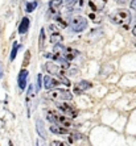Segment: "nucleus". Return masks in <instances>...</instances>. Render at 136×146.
<instances>
[{
    "mask_svg": "<svg viewBox=\"0 0 136 146\" xmlns=\"http://www.w3.org/2000/svg\"><path fill=\"white\" fill-rule=\"evenodd\" d=\"M44 70L52 75H57V76H66L68 74V67H65L61 63H56V62H46L44 65Z\"/></svg>",
    "mask_w": 136,
    "mask_h": 146,
    "instance_id": "nucleus-4",
    "label": "nucleus"
},
{
    "mask_svg": "<svg viewBox=\"0 0 136 146\" xmlns=\"http://www.w3.org/2000/svg\"><path fill=\"white\" fill-rule=\"evenodd\" d=\"M45 46V28H42L40 31V38H38V49L44 50Z\"/></svg>",
    "mask_w": 136,
    "mask_h": 146,
    "instance_id": "nucleus-19",
    "label": "nucleus"
},
{
    "mask_svg": "<svg viewBox=\"0 0 136 146\" xmlns=\"http://www.w3.org/2000/svg\"><path fill=\"white\" fill-rule=\"evenodd\" d=\"M129 7L132 8L133 11H136V0H132V1H131V4H129Z\"/></svg>",
    "mask_w": 136,
    "mask_h": 146,
    "instance_id": "nucleus-28",
    "label": "nucleus"
},
{
    "mask_svg": "<svg viewBox=\"0 0 136 146\" xmlns=\"http://www.w3.org/2000/svg\"><path fill=\"white\" fill-rule=\"evenodd\" d=\"M0 36H1V25H0Z\"/></svg>",
    "mask_w": 136,
    "mask_h": 146,
    "instance_id": "nucleus-31",
    "label": "nucleus"
},
{
    "mask_svg": "<svg viewBox=\"0 0 136 146\" xmlns=\"http://www.w3.org/2000/svg\"><path fill=\"white\" fill-rule=\"evenodd\" d=\"M37 86H36V91H40L41 90V82L44 80V78H42V76H41V75H38L37 76Z\"/></svg>",
    "mask_w": 136,
    "mask_h": 146,
    "instance_id": "nucleus-23",
    "label": "nucleus"
},
{
    "mask_svg": "<svg viewBox=\"0 0 136 146\" xmlns=\"http://www.w3.org/2000/svg\"><path fill=\"white\" fill-rule=\"evenodd\" d=\"M131 1L132 0H116V3L119 4H131Z\"/></svg>",
    "mask_w": 136,
    "mask_h": 146,
    "instance_id": "nucleus-26",
    "label": "nucleus"
},
{
    "mask_svg": "<svg viewBox=\"0 0 136 146\" xmlns=\"http://www.w3.org/2000/svg\"><path fill=\"white\" fill-rule=\"evenodd\" d=\"M37 91H34V84H29L28 87V94H27V103H28V113H29V108H31V99L32 96H34Z\"/></svg>",
    "mask_w": 136,
    "mask_h": 146,
    "instance_id": "nucleus-17",
    "label": "nucleus"
},
{
    "mask_svg": "<svg viewBox=\"0 0 136 146\" xmlns=\"http://www.w3.org/2000/svg\"><path fill=\"white\" fill-rule=\"evenodd\" d=\"M86 4H87V0H74L70 4V8L74 11H82L85 8Z\"/></svg>",
    "mask_w": 136,
    "mask_h": 146,
    "instance_id": "nucleus-15",
    "label": "nucleus"
},
{
    "mask_svg": "<svg viewBox=\"0 0 136 146\" xmlns=\"http://www.w3.org/2000/svg\"><path fill=\"white\" fill-rule=\"evenodd\" d=\"M38 5V1H31V3L27 4V7H25V11H27L28 13H31V12H33L36 8H37Z\"/></svg>",
    "mask_w": 136,
    "mask_h": 146,
    "instance_id": "nucleus-21",
    "label": "nucleus"
},
{
    "mask_svg": "<svg viewBox=\"0 0 136 146\" xmlns=\"http://www.w3.org/2000/svg\"><path fill=\"white\" fill-rule=\"evenodd\" d=\"M88 17H90V19H92L95 23H96V21H100V17H96L95 13H88Z\"/></svg>",
    "mask_w": 136,
    "mask_h": 146,
    "instance_id": "nucleus-25",
    "label": "nucleus"
},
{
    "mask_svg": "<svg viewBox=\"0 0 136 146\" xmlns=\"http://www.w3.org/2000/svg\"><path fill=\"white\" fill-rule=\"evenodd\" d=\"M110 20L116 25H120V27L127 28V25H129L131 20H132V16L129 13L128 9H116L114 11L110 16Z\"/></svg>",
    "mask_w": 136,
    "mask_h": 146,
    "instance_id": "nucleus-1",
    "label": "nucleus"
},
{
    "mask_svg": "<svg viewBox=\"0 0 136 146\" xmlns=\"http://www.w3.org/2000/svg\"><path fill=\"white\" fill-rule=\"evenodd\" d=\"M46 96L53 102H69L73 99L72 92H69L68 90H49Z\"/></svg>",
    "mask_w": 136,
    "mask_h": 146,
    "instance_id": "nucleus-3",
    "label": "nucleus"
},
{
    "mask_svg": "<svg viewBox=\"0 0 136 146\" xmlns=\"http://www.w3.org/2000/svg\"><path fill=\"white\" fill-rule=\"evenodd\" d=\"M29 24H31V21L28 17H23V20H21L20 25H19V33L20 34H25L29 29Z\"/></svg>",
    "mask_w": 136,
    "mask_h": 146,
    "instance_id": "nucleus-14",
    "label": "nucleus"
},
{
    "mask_svg": "<svg viewBox=\"0 0 136 146\" xmlns=\"http://www.w3.org/2000/svg\"><path fill=\"white\" fill-rule=\"evenodd\" d=\"M50 132L54 133V134H65V136H68L69 133H72L70 128H66V126H62V125H57V124H53L50 126Z\"/></svg>",
    "mask_w": 136,
    "mask_h": 146,
    "instance_id": "nucleus-11",
    "label": "nucleus"
},
{
    "mask_svg": "<svg viewBox=\"0 0 136 146\" xmlns=\"http://www.w3.org/2000/svg\"><path fill=\"white\" fill-rule=\"evenodd\" d=\"M92 87V84L90 83V82L87 80H81L78 82V83H75L74 84V92L77 94V95H79V94H82V92L87 91V90H90Z\"/></svg>",
    "mask_w": 136,
    "mask_h": 146,
    "instance_id": "nucleus-8",
    "label": "nucleus"
},
{
    "mask_svg": "<svg viewBox=\"0 0 136 146\" xmlns=\"http://www.w3.org/2000/svg\"><path fill=\"white\" fill-rule=\"evenodd\" d=\"M57 108L60 109L64 115L69 116V117H72V119H74V117L78 116V111H77L73 106H70V104H66V103H58Z\"/></svg>",
    "mask_w": 136,
    "mask_h": 146,
    "instance_id": "nucleus-6",
    "label": "nucleus"
},
{
    "mask_svg": "<svg viewBox=\"0 0 136 146\" xmlns=\"http://www.w3.org/2000/svg\"><path fill=\"white\" fill-rule=\"evenodd\" d=\"M50 145H58V146H62V145H65L64 142H61V141H53V142H50Z\"/></svg>",
    "mask_w": 136,
    "mask_h": 146,
    "instance_id": "nucleus-27",
    "label": "nucleus"
},
{
    "mask_svg": "<svg viewBox=\"0 0 136 146\" xmlns=\"http://www.w3.org/2000/svg\"><path fill=\"white\" fill-rule=\"evenodd\" d=\"M70 119L72 117H69L66 115L62 116L58 112H56V111H48L46 112V120L50 121L52 124H57V125H62V126H66V128H75L74 122Z\"/></svg>",
    "mask_w": 136,
    "mask_h": 146,
    "instance_id": "nucleus-2",
    "label": "nucleus"
},
{
    "mask_svg": "<svg viewBox=\"0 0 136 146\" xmlns=\"http://www.w3.org/2000/svg\"><path fill=\"white\" fill-rule=\"evenodd\" d=\"M37 126H38V129H40V130H38V132H40V134L42 137H45V133H44V130H42V124H41L40 120H37Z\"/></svg>",
    "mask_w": 136,
    "mask_h": 146,
    "instance_id": "nucleus-24",
    "label": "nucleus"
},
{
    "mask_svg": "<svg viewBox=\"0 0 136 146\" xmlns=\"http://www.w3.org/2000/svg\"><path fill=\"white\" fill-rule=\"evenodd\" d=\"M132 34H133V36H135V37H136V25H135V27H133V29H132Z\"/></svg>",
    "mask_w": 136,
    "mask_h": 146,
    "instance_id": "nucleus-30",
    "label": "nucleus"
},
{
    "mask_svg": "<svg viewBox=\"0 0 136 146\" xmlns=\"http://www.w3.org/2000/svg\"><path fill=\"white\" fill-rule=\"evenodd\" d=\"M20 48V45L17 44V42H13V46H12V50H11V57L9 59L11 61H15L16 59V55H17V50Z\"/></svg>",
    "mask_w": 136,
    "mask_h": 146,
    "instance_id": "nucleus-20",
    "label": "nucleus"
},
{
    "mask_svg": "<svg viewBox=\"0 0 136 146\" xmlns=\"http://www.w3.org/2000/svg\"><path fill=\"white\" fill-rule=\"evenodd\" d=\"M85 137L82 136V134H79V133L77 132H72L68 134V142L72 143V145H74V143H77L78 141H81V139H83Z\"/></svg>",
    "mask_w": 136,
    "mask_h": 146,
    "instance_id": "nucleus-13",
    "label": "nucleus"
},
{
    "mask_svg": "<svg viewBox=\"0 0 136 146\" xmlns=\"http://www.w3.org/2000/svg\"><path fill=\"white\" fill-rule=\"evenodd\" d=\"M58 84H62L61 79L52 78L49 75H45L44 76V87L46 90H53V88H56V86H58Z\"/></svg>",
    "mask_w": 136,
    "mask_h": 146,
    "instance_id": "nucleus-7",
    "label": "nucleus"
},
{
    "mask_svg": "<svg viewBox=\"0 0 136 146\" xmlns=\"http://www.w3.org/2000/svg\"><path fill=\"white\" fill-rule=\"evenodd\" d=\"M3 76V67H1V63H0V78Z\"/></svg>",
    "mask_w": 136,
    "mask_h": 146,
    "instance_id": "nucleus-29",
    "label": "nucleus"
},
{
    "mask_svg": "<svg viewBox=\"0 0 136 146\" xmlns=\"http://www.w3.org/2000/svg\"><path fill=\"white\" fill-rule=\"evenodd\" d=\"M106 4H107V0H88V7L96 12L105 9Z\"/></svg>",
    "mask_w": 136,
    "mask_h": 146,
    "instance_id": "nucleus-9",
    "label": "nucleus"
},
{
    "mask_svg": "<svg viewBox=\"0 0 136 146\" xmlns=\"http://www.w3.org/2000/svg\"><path fill=\"white\" fill-rule=\"evenodd\" d=\"M61 5H62L61 0H50V1H49V13L57 15L58 12H60Z\"/></svg>",
    "mask_w": 136,
    "mask_h": 146,
    "instance_id": "nucleus-12",
    "label": "nucleus"
},
{
    "mask_svg": "<svg viewBox=\"0 0 136 146\" xmlns=\"http://www.w3.org/2000/svg\"><path fill=\"white\" fill-rule=\"evenodd\" d=\"M62 41H64V37H62L61 33H58V32H53L50 36V42L53 45H57V44H61Z\"/></svg>",
    "mask_w": 136,
    "mask_h": 146,
    "instance_id": "nucleus-18",
    "label": "nucleus"
},
{
    "mask_svg": "<svg viewBox=\"0 0 136 146\" xmlns=\"http://www.w3.org/2000/svg\"><path fill=\"white\" fill-rule=\"evenodd\" d=\"M54 20H56V23L58 24V27H60V28H66L68 25H70L68 23V20H66V19H64V16H62V15H60V13H57L54 16Z\"/></svg>",
    "mask_w": 136,
    "mask_h": 146,
    "instance_id": "nucleus-16",
    "label": "nucleus"
},
{
    "mask_svg": "<svg viewBox=\"0 0 136 146\" xmlns=\"http://www.w3.org/2000/svg\"><path fill=\"white\" fill-rule=\"evenodd\" d=\"M70 28L75 33H81L87 28V20L82 16H74L70 20Z\"/></svg>",
    "mask_w": 136,
    "mask_h": 146,
    "instance_id": "nucleus-5",
    "label": "nucleus"
},
{
    "mask_svg": "<svg viewBox=\"0 0 136 146\" xmlns=\"http://www.w3.org/2000/svg\"><path fill=\"white\" fill-rule=\"evenodd\" d=\"M29 62H31V51L27 50L25 51V55H24V59H23V68L28 67Z\"/></svg>",
    "mask_w": 136,
    "mask_h": 146,
    "instance_id": "nucleus-22",
    "label": "nucleus"
},
{
    "mask_svg": "<svg viewBox=\"0 0 136 146\" xmlns=\"http://www.w3.org/2000/svg\"><path fill=\"white\" fill-rule=\"evenodd\" d=\"M135 45H136V44H135Z\"/></svg>",
    "mask_w": 136,
    "mask_h": 146,
    "instance_id": "nucleus-32",
    "label": "nucleus"
},
{
    "mask_svg": "<svg viewBox=\"0 0 136 146\" xmlns=\"http://www.w3.org/2000/svg\"><path fill=\"white\" fill-rule=\"evenodd\" d=\"M27 79H28V70L27 68H23L19 72V78H17V84H19L20 90H24L27 87Z\"/></svg>",
    "mask_w": 136,
    "mask_h": 146,
    "instance_id": "nucleus-10",
    "label": "nucleus"
}]
</instances>
